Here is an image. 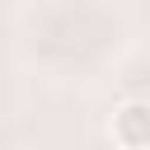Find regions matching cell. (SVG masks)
Segmentation results:
<instances>
[{"instance_id": "6da1fadb", "label": "cell", "mask_w": 150, "mask_h": 150, "mask_svg": "<svg viewBox=\"0 0 150 150\" xmlns=\"http://www.w3.org/2000/svg\"><path fill=\"white\" fill-rule=\"evenodd\" d=\"M108 136L117 150H150V98H127L112 108Z\"/></svg>"}]
</instances>
